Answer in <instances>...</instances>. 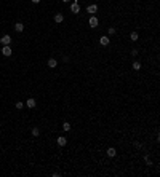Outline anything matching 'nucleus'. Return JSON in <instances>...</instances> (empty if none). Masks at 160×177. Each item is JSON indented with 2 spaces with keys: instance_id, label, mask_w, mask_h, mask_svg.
I'll return each instance as SVG.
<instances>
[{
  "instance_id": "1",
  "label": "nucleus",
  "mask_w": 160,
  "mask_h": 177,
  "mask_svg": "<svg viewBox=\"0 0 160 177\" xmlns=\"http://www.w3.org/2000/svg\"><path fill=\"white\" fill-rule=\"evenodd\" d=\"M71 11H72L74 14L80 13V5H78V2H77V0H74V3L71 5Z\"/></svg>"
},
{
  "instance_id": "2",
  "label": "nucleus",
  "mask_w": 160,
  "mask_h": 177,
  "mask_svg": "<svg viewBox=\"0 0 160 177\" xmlns=\"http://www.w3.org/2000/svg\"><path fill=\"white\" fill-rule=\"evenodd\" d=\"M88 24H90V27H93V29H95V27H98L99 19H98L96 16H91V18H90V21H88Z\"/></svg>"
},
{
  "instance_id": "3",
  "label": "nucleus",
  "mask_w": 160,
  "mask_h": 177,
  "mask_svg": "<svg viewBox=\"0 0 160 177\" xmlns=\"http://www.w3.org/2000/svg\"><path fill=\"white\" fill-rule=\"evenodd\" d=\"M11 48H10V45H3V48H2V54L3 56H11Z\"/></svg>"
},
{
  "instance_id": "4",
  "label": "nucleus",
  "mask_w": 160,
  "mask_h": 177,
  "mask_svg": "<svg viewBox=\"0 0 160 177\" xmlns=\"http://www.w3.org/2000/svg\"><path fill=\"white\" fill-rule=\"evenodd\" d=\"M99 43H101V45H102V46H107V45H109V43H111V38H109V37H107V35H102V37H101V38H99Z\"/></svg>"
},
{
  "instance_id": "5",
  "label": "nucleus",
  "mask_w": 160,
  "mask_h": 177,
  "mask_svg": "<svg viewBox=\"0 0 160 177\" xmlns=\"http://www.w3.org/2000/svg\"><path fill=\"white\" fill-rule=\"evenodd\" d=\"M26 105H27L29 109H34L35 105H37V102H35V99H34V97H29V99L26 100Z\"/></svg>"
},
{
  "instance_id": "6",
  "label": "nucleus",
  "mask_w": 160,
  "mask_h": 177,
  "mask_svg": "<svg viewBox=\"0 0 160 177\" xmlns=\"http://www.w3.org/2000/svg\"><path fill=\"white\" fill-rule=\"evenodd\" d=\"M56 142H58V145H59V147H64V145L67 144V139H66V137H62V136H59Z\"/></svg>"
},
{
  "instance_id": "7",
  "label": "nucleus",
  "mask_w": 160,
  "mask_h": 177,
  "mask_svg": "<svg viewBox=\"0 0 160 177\" xmlns=\"http://www.w3.org/2000/svg\"><path fill=\"white\" fill-rule=\"evenodd\" d=\"M0 42H2L3 45H10L11 43V37H10V35H3V37L0 38Z\"/></svg>"
},
{
  "instance_id": "8",
  "label": "nucleus",
  "mask_w": 160,
  "mask_h": 177,
  "mask_svg": "<svg viewBox=\"0 0 160 177\" xmlns=\"http://www.w3.org/2000/svg\"><path fill=\"white\" fill-rule=\"evenodd\" d=\"M56 66H58V61L53 59V57H50V59H48V67H50V69H55Z\"/></svg>"
},
{
  "instance_id": "9",
  "label": "nucleus",
  "mask_w": 160,
  "mask_h": 177,
  "mask_svg": "<svg viewBox=\"0 0 160 177\" xmlns=\"http://www.w3.org/2000/svg\"><path fill=\"white\" fill-rule=\"evenodd\" d=\"M117 155V150L114 147H111V148H107V156H111V158H114Z\"/></svg>"
},
{
  "instance_id": "10",
  "label": "nucleus",
  "mask_w": 160,
  "mask_h": 177,
  "mask_svg": "<svg viewBox=\"0 0 160 177\" xmlns=\"http://www.w3.org/2000/svg\"><path fill=\"white\" fill-rule=\"evenodd\" d=\"M86 11H88V13H91V14H95L96 11H98V7H96V5H90V7L86 8Z\"/></svg>"
},
{
  "instance_id": "11",
  "label": "nucleus",
  "mask_w": 160,
  "mask_h": 177,
  "mask_svg": "<svg viewBox=\"0 0 160 177\" xmlns=\"http://www.w3.org/2000/svg\"><path fill=\"white\" fill-rule=\"evenodd\" d=\"M14 30H16V32H23V30H24L23 22H16V24H14Z\"/></svg>"
},
{
  "instance_id": "12",
  "label": "nucleus",
  "mask_w": 160,
  "mask_h": 177,
  "mask_svg": "<svg viewBox=\"0 0 160 177\" xmlns=\"http://www.w3.org/2000/svg\"><path fill=\"white\" fill-rule=\"evenodd\" d=\"M62 21H64V16H62L61 13H58V14H55V22H62Z\"/></svg>"
},
{
  "instance_id": "13",
  "label": "nucleus",
  "mask_w": 160,
  "mask_h": 177,
  "mask_svg": "<svg viewBox=\"0 0 160 177\" xmlns=\"http://www.w3.org/2000/svg\"><path fill=\"white\" fill-rule=\"evenodd\" d=\"M130 38H131V42H138L139 35H138V32H131V33H130Z\"/></svg>"
},
{
  "instance_id": "14",
  "label": "nucleus",
  "mask_w": 160,
  "mask_h": 177,
  "mask_svg": "<svg viewBox=\"0 0 160 177\" xmlns=\"http://www.w3.org/2000/svg\"><path fill=\"white\" fill-rule=\"evenodd\" d=\"M133 69H135V70H139L141 69V62H139V61H135V62H133Z\"/></svg>"
},
{
  "instance_id": "15",
  "label": "nucleus",
  "mask_w": 160,
  "mask_h": 177,
  "mask_svg": "<svg viewBox=\"0 0 160 177\" xmlns=\"http://www.w3.org/2000/svg\"><path fill=\"white\" fill-rule=\"evenodd\" d=\"M32 136H40V129H38V128H32Z\"/></svg>"
},
{
  "instance_id": "16",
  "label": "nucleus",
  "mask_w": 160,
  "mask_h": 177,
  "mask_svg": "<svg viewBox=\"0 0 160 177\" xmlns=\"http://www.w3.org/2000/svg\"><path fill=\"white\" fill-rule=\"evenodd\" d=\"M62 129H64V131H71V124H69L67 121H66V123H62Z\"/></svg>"
},
{
  "instance_id": "17",
  "label": "nucleus",
  "mask_w": 160,
  "mask_h": 177,
  "mask_svg": "<svg viewBox=\"0 0 160 177\" xmlns=\"http://www.w3.org/2000/svg\"><path fill=\"white\" fill-rule=\"evenodd\" d=\"M144 160H146V163H147V166H152V161H150V158H149V155H146V156H144Z\"/></svg>"
},
{
  "instance_id": "18",
  "label": "nucleus",
  "mask_w": 160,
  "mask_h": 177,
  "mask_svg": "<svg viewBox=\"0 0 160 177\" xmlns=\"http://www.w3.org/2000/svg\"><path fill=\"white\" fill-rule=\"evenodd\" d=\"M107 32H109V35H114L117 30H115V27H109V30H107Z\"/></svg>"
},
{
  "instance_id": "19",
  "label": "nucleus",
  "mask_w": 160,
  "mask_h": 177,
  "mask_svg": "<svg viewBox=\"0 0 160 177\" xmlns=\"http://www.w3.org/2000/svg\"><path fill=\"white\" fill-rule=\"evenodd\" d=\"M23 107H24V102H16V109L18 110H21Z\"/></svg>"
},
{
  "instance_id": "20",
  "label": "nucleus",
  "mask_w": 160,
  "mask_h": 177,
  "mask_svg": "<svg viewBox=\"0 0 160 177\" xmlns=\"http://www.w3.org/2000/svg\"><path fill=\"white\" fill-rule=\"evenodd\" d=\"M131 56H138V50H136V48H133V50H131Z\"/></svg>"
},
{
  "instance_id": "21",
  "label": "nucleus",
  "mask_w": 160,
  "mask_h": 177,
  "mask_svg": "<svg viewBox=\"0 0 160 177\" xmlns=\"http://www.w3.org/2000/svg\"><path fill=\"white\" fill-rule=\"evenodd\" d=\"M135 147H136V148H141V147H143V145H141L139 142H135Z\"/></svg>"
},
{
  "instance_id": "22",
  "label": "nucleus",
  "mask_w": 160,
  "mask_h": 177,
  "mask_svg": "<svg viewBox=\"0 0 160 177\" xmlns=\"http://www.w3.org/2000/svg\"><path fill=\"white\" fill-rule=\"evenodd\" d=\"M32 3H40V0H32Z\"/></svg>"
},
{
  "instance_id": "23",
  "label": "nucleus",
  "mask_w": 160,
  "mask_h": 177,
  "mask_svg": "<svg viewBox=\"0 0 160 177\" xmlns=\"http://www.w3.org/2000/svg\"><path fill=\"white\" fill-rule=\"evenodd\" d=\"M62 2H64V3H69V2H71V0H62Z\"/></svg>"
}]
</instances>
